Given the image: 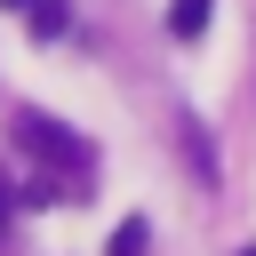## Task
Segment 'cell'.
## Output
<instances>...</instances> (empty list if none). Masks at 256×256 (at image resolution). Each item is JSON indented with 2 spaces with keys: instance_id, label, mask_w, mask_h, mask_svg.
I'll use <instances>...</instances> for the list:
<instances>
[{
  "instance_id": "cell-1",
  "label": "cell",
  "mask_w": 256,
  "mask_h": 256,
  "mask_svg": "<svg viewBox=\"0 0 256 256\" xmlns=\"http://www.w3.org/2000/svg\"><path fill=\"white\" fill-rule=\"evenodd\" d=\"M16 144H24L32 160H48L56 176H88V168H96V152H88L64 120H48V112H16Z\"/></svg>"
},
{
  "instance_id": "cell-2",
  "label": "cell",
  "mask_w": 256,
  "mask_h": 256,
  "mask_svg": "<svg viewBox=\"0 0 256 256\" xmlns=\"http://www.w3.org/2000/svg\"><path fill=\"white\" fill-rule=\"evenodd\" d=\"M24 16H32V32H40V40H56V32L72 24V8H64V0H24Z\"/></svg>"
},
{
  "instance_id": "cell-3",
  "label": "cell",
  "mask_w": 256,
  "mask_h": 256,
  "mask_svg": "<svg viewBox=\"0 0 256 256\" xmlns=\"http://www.w3.org/2000/svg\"><path fill=\"white\" fill-rule=\"evenodd\" d=\"M168 32H176V40H200V32H208V0H176V8H168Z\"/></svg>"
},
{
  "instance_id": "cell-4",
  "label": "cell",
  "mask_w": 256,
  "mask_h": 256,
  "mask_svg": "<svg viewBox=\"0 0 256 256\" xmlns=\"http://www.w3.org/2000/svg\"><path fill=\"white\" fill-rule=\"evenodd\" d=\"M144 248H152V224H144V216L112 224V256H144Z\"/></svg>"
},
{
  "instance_id": "cell-5",
  "label": "cell",
  "mask_w": 256,
  "mask_h": 256,
  "mask_svg": "<svg viewBox=\"0 0 256 256\" xmlns=\"http://www.w3.org/2000/svg\"><path fill=\"white\" fill-rule=\"evenodd\" d=\"M8 208H16V192H8V176H0V224H8Z\"/></svg>"
},
{
  "instance_id": "cell-6",
  "label": "cell",
  "mask_w": 256,
  "mask_h": 256,
  "mask_svg": "<svg viewBox=\"0 0 256 256\" xmlns=\"http://www.w3.org/2000/svg\"><path fill=\"white\" fill-rule=\"evenodd\" d=\"M0 8H24V0H0Z\"/></svg>"
},
{
  "instance_id": "cell-7",
  "label": "cell",
  "mask_w": 256,
  "mask_h": 256,
  "mask_svg": "<svg viewBox=\"0 0 256 256\" xmlns=\"http://www.w3.org/2000/svg\"><path fill=\"white\" fill-rule=\"evenodd\" d=\"M240 256H256V248H240Z\"/></svg>"
}]
</instances>
